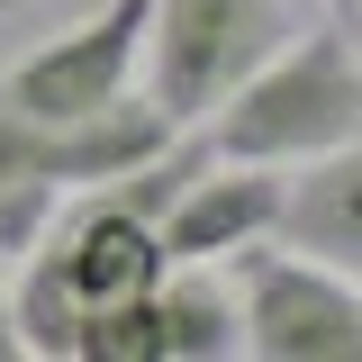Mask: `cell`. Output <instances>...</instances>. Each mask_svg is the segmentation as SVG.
I'll return each mask as SVG.
<instances>
[{
	"instance_id": "6da1fadb",
	"label": "cell",
	"mask_w": 362,
	"mask_h": 362,
	"mask_svg": "<svg viewBox=\"0 0 362 362\" xmlns=\"http://www.w3.org/2000/svg\"><path fill=\"white\" fill-rule=\"evenodd\" d=\"M362 136V45L354 28H290L245 82L199 118V145L226 163H308Z\"/></svg>"
},
{
	"instance_id": "30bf717a",
	"label": "cell",
	"mask_w": 362,
	"mask_h": 362,
	"mask_svg": "<svg viewBox=\"0 0 362 362\" xmlns=\"http://www.w3.org/2000/svg\"><path fill=\"white\" fill-rule=\"evenodd\" d=\"M73 362H163V308H154V290L109 299V308H82Z\"/></svg>"
},
{
	"instance_id": "277c9868",
	"label": "cell",
	"mask_w": 362,
	"mask_h": 362,
	"mask_svg": "<svg viewBox=\"0 0 362 362\" xmlns=\"http://www.w3.org/2000/svg\"><path fill=\"white\" fill-rule=\"evenodd\" d=\"M245 354L263 362H362V281L317 254L245 245Z\"/></svg>"
},
{
	"instance_id": "4fadbf2b",
	"label": "cell",
	"mask_w": 362,
	"mask_h": 362,
	"mask_svg": "<svg viewBox=\"0 0 362 362\" xmlns=\"http://www.w3.org/2000/svg\"><path fill=\"white\" fill-rule=\"evenodd\" d=\"M0 9H18V0H0Z\"/></svg>"
},
{
	"instance_id": "ba28073f",
	"label": "cell",
	"mask_w": 362,
	"mask_h": 362,
	"mask_svg": "<svg viewBox=\"0 0 362 362\" xmlns=\"http://www.w3.org/2000/svg\"><path fill=\"white\" fill-rule=\"evenodd\" d=\"M272 235H290L299 254H317L335 272H362V136L299 163V181L281 190V226Z\"/></svg>"
},
{
	"instance_id": "5b68a950",
	"label": "cell",
	"mask_w": 362,
	"mask_h": 362,
	"mask_svg": "<svg viewBox=\"0 0 362 362\" xmlns=\"http://www.w3.org/2000/svg\"><path fill=\"white\" fill-rule=\"evenodd\" d=\"M145 18H154V0H109L100 18L28 45V54L0 73V100H18L28 118H100V109H118L136 90Z\"/></svg>"
},
{
	"instance_id": "3957f363",
	"label": "cell",
	"mask_w": 362,
	"mask_h": 362,
	"mask_svg": "<svg viewBox=\"0 0 362 362\" xmlns=\"http://www.w3.org/2000/svg\"><path fill=\"white\" fill-rule=\"evenodd\" d=\"M290 37V0H154V109L173 127H199L226 90Z\"/></svg>"
},
{
	"instance_id": "7c38bea8",
	"label": "cell",
	"mask_w": 362,
	"mask_h": 362,
	"mask_svg": "<svg viewBox=\"0 0 362 362\" xmlns=\"http://www.w3.org/2000/svg\"><path fill=\"white\" fill-rule=\"evenodd\" d=\"M344 9H354V18H362V0H344Z\"/></svg>"
},
{
	"instance_id": "9c48e42d",
	"label": "cell",
	"mask_w": 362,
	"mask_h": 362,
	"mask_svg": "<svg viewBox=\"0 0 362 362\" xmlns=\"http://www.w3.org/2000/svg\"><path fill=\"white\" fill-rule=\"evenodd\" d=\"M154 308H163V362H226L245 354V308L209 263H173L154 281Z\"/></svg>"
},
{
	"instance_id": "8fae6325",
	"label": "cell",
	"mask_w": 362,
	"mask_h": 362,
	"mask_svg": "<svg viewBox=\"0 0 362 362\" xmlns=\"http://www.w3.org/2000/svg\"><path fill=\"white\" fill-rule=\"evenodd\" d=\"M0 362H18V317H9V281H0Z\"/></svg>"
},
{
	"instance_id": "52a82bcc",
	"label": "cell",
	"mask_w": 362,
	"mask_h": 362,
	"mask_svg": "<svg viewBox=\"0 0 362 362\" xmlns=\"http://www.w3.org/2000/svg\"><path fill=\"white\" fill-rule=\"evenodd\" d=\"M281 190H290L281 163H226V154H209V163L173 190V209L154 218V235H163L173 263L245 254V245H263L272 226H281Z\"/></svg>"
},
{
	"instance_id": "8992f818",
	"label": "cell",
	"mask_w": 362,
	"mask_h": 362,
	"mask_svg": "<svg viewBox=\"0 0 362 362\" xmlns=\"http://www.w3.org/2000/svg\"><path fill=\"white\" fill-rule=\"evenodd\" d=\"M37 245L54 254V272H64V290H73L82 308H109V299H136V290H154V281L173 272V254H163V235H154V218H136L127 199H109L100 181H90V190H73V209H64V226H37Z\"/></svg>"
},
{
	"instance_id": "7a4b0ae2",
	"label": "cell",
	"mask_w": 362,
	"mask_h": 362,
	"mask_svg": "<svg viewBox=\"0 0 362 362\" xmlns=\"http://www.w3.org/2000/svg\"><path fill=\"white\" fill-rule=\"evenodd\" d=\"M173 136L181 127L154 100H118L100 118H28L18 100H0V254H28L64 190L118 181L127 163L163 154Z\"/></svg>"
}]
</instances>
